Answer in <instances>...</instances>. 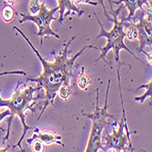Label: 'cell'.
Instances as JSON below:
<instances>
[{"mask_svg": "<svg viewBox=\"0 0 152 152\" xmlns=\"http://www.w3.org/2000/svg\"><path fill=\"white\" fill-rule=\"evenodd\" d=\"M14 29H16L25 38L26 42L28 43L29 47L37 55V57L38 58L43 66V71L38 77L26 78V80L28 81L37 83L38 84L37 86H39L41 88H44L45 90V102H44L43 108L41 109L40 115L37 118L38 120L45 112V110L48 107V105L54 106V99L56 98L60 88L63 86H70L69 79L71 77H73L74 63L78 58V57L88 48L99 49V48H96L94 44L85 46L77 52V54L74 55L72 58H68V47L71 45V43L76 38V37H73L66 44H64V48L60 50L58 54L56 55L55 53H52L55 57V61L48 62L41 56V54L38 52V50L30 42L29 38L23 33L21 29H19L17 26H14Z\"/></svg>", "mask_w": 152, "mask_h": 152, "instance_id": "1", "label": "cell"}, {"mask_svg": "<svg viewBox=\"0 0 152 152\" xmlns=\"http://www.w3.org/2000/svg\"><path fill=\"white\" fill-rule=\"evenodd\" d=\"M99 4L103 7V9H104V13H105V15L107 16V18H108V20H111L113 21L114 23V26L112 27V29L110 30V31H107L105 28H104V26L101 23V21L99 20L98 15H96V11L94 10V15L96 17V18L98 19V22L99 24V26H100V31H99V34L98 35V37H96V41L99 38L102 37H105L107 38V45L103 48H99L98 50H100L101 51V55L100 56L96 58V60H94V62H98L99 60H104L107 64L108 65H111L109 62L107 61V52L110 50V49H113L114 50V58H115V61L118 65V67H117V75H118V88H121V86H120V73H119V68H120V66L121 65H127L125 63H122L120 61V58H119V51L121 49H125L127 50L130 55H132V56L137 58L139 61H140L142 63V61L137 58L136 55L125 45V43H124V39H125L126 37V32L124 31V26H125V18H121V20L118 21V14L121 10V8L124 7V6H119L118 8L113 13V15L112 17L113 18H110L109 15L107 13L106 11V7H105V5H104V1H99Z\"/></svg>", "mask_w": 152, "mask_h": 152, "instance_id": "2", "label": "cell"}, {"mask_svg": "<svg viewBox=\"0 0 152 152\" xmlns=\"http://www.w3.org/2000/svg\"><path fill=\"white\" fill-rule=\"evenodd\" d=\"M18 85L19 83L17 85L16 88H15V93H14L13 96L9 99H3L1 95H0V107H7L9 108V111L11 112V115H18V118H20V121L22 123L23 126V133L22 136L19 139L18 142L13 146V148H16L17 147H19L21 152H25V150L23 149L21 143L24 140V137L26 134V131L28 129H35L36 127H29L26 125V114H25V110L26 109H29L33 113H35V110L30 107V103L31 101H33L34 99H37L38 98H35L34 96V93L39 89H41V88L39 86L37 87H31L28 86L27 88H26L24 90L20 91L18 89ZM0 94H1V88H0Z\"/></svg>", "mask_w": 152, "mask_h": 152, "instance_id": "3", "label": "cell"}, {"mask_svg": "<svg viewBox=\"0 0 152 152\" xmlns=\"http://www.w3.org/2000/svg\"><path fill=\"white\" fill-rule=\"evenodd\" d=\"M110 82L111 80H108L107 82V94H106V99H105V103L102 107H99V89H96V104H95V108L92 114H88L84 112V110H81V114L90 118L92 120V127H91V131L90 135L88 140V144L86 147L85 152H99V149L104 150V148L102 146V132L103 129L106 128L108 123L107 122V118H116L115 116L110 115L107 112V108L109 107L108 105V93H109V88H110Z\"/></svg>", "mask_w": 152, "mask_h": 152, "instance_id": "4", "label": "cell"}, {"mask_svg": "<svg viewBox=\"0 0 152 152\" xmlns=\"http://www.w3.org/2000/svg\"><path fill=\"white\" fill-rule=\"evenodd\" d=\"M57 11H58V7H55L52 9H48L46 7V4L43 2L40 4V9L39 12L35 16L31 15H26V14H20L22 19L19 21V24H23L26 21H32L34 24H36L38 27V31L36 33L38 37H41L40 45L42 47L43 45V39L46 36H54L58 39H59V36L54 32L51 28V21L57 20V18L54 17V14Z\"/></svg>", "mask_w": 152, "mask_h": 152, "instance_id": "5", "label": "cell"}, {"mask_svg": "<svg viewBox=\"0 0 152 152\" xmlns=\"http://www.w3.org/2000/svg\"><path fill=\"white\" fill-rule=\"evenodd\" d=\"M106 142H105V148L107 149H114L118 150L119 152L121 151H126L129 150V139L127 137V134L125 133V128H124V124L121 120V122L118 123V129L116 130L113 128V134L110 135L109 133L107 132L106 135Z\"/></svg>", "mask_w": 152, "mask_h": 152, "instance_id": "6", "label": "cell"}, {"mask_svg": "<svg viewBox=\"0 0 152 152\" xmlns=\"http://www.w3.org/2000/svg\"><path fill=\"white\" fill-rule=\"evenodd\" d=\"M137 18L140 20L137 24L131 23L132 26L136 28L137 32V38L140 40V48L139 52L144 53V48L146 46H149L151 48L152 45V39H151V30H152V25L151 22L148 21L146 18H142L140 17H137Z\"/></svg>", "mask_w": 152, "mask_h": 152, "instance_id": "7", "label": "cell"}, {"mask_svg": "<svg viewBox=\"0 0 152 152\" xmlns=\"http://www.w3.org/2000/svg\"><path fill=\"white\" fill-rule=\"evenodd\" d=\"M34 135L26 140V142L30 144L35 140H40L43 144L50 145V144H58L62 147H65V144L61 141L62 137L57 135L53 131H41L37 128H35Z\"/></svg>", "mask_w": 152, "mask_h": 152, "instance_id": "8", "label": "cell"}, {"mask_svg": "<svg viewBox=\"0 0 152 152\" xmlns=\"http://www.w3.org/2000/svg\"><path fill=\"white\" fill-rule=\"evenodd\" d=\"M58 11H59V19H58V23L60 25L63 24V21L64 19L67 17L69 16L71 13L75 12L77 13V17H81L83 14L85 12L80 10L79 8H77L75 4H74V1L73 0H58Z\"/></svg>", "mask_w": 152, "mask_h": 152, "instance_id": "9", "label": "cell"}, {"mask_svg": "<svg viewBox=\"0 0 152 152\" xmlns=\"http://www.w3.org/2000/svg\"><path fill=\"white\" fill-rule=\"evenodd\" d=\"M118 3H123L128 8V10L129 11V17L127 18H125V21H130L132 18H134V14L135 11L137 8H141L143 10V6H146L149 3V1H147V0H124V1H118Z\"/></svg>", "mask_w": 152, "mask_h": 152, "instance_id": "10", "label": "cell"}, {"mask_svg": "<svg viewBox=\"0 0 152 152\" xmlns=\"http://www.w3.org/2000/svg\"><path fill=\"white\" fill-rule=\"evenodd\" d=\"M146 88V92L142 96H136V98H135V101H139L141 104L144 103V101L146 100L147 98H151V96H152V79H150V81L148 83V84L141 85V86H140L137 88H136V91L140 90V88Z\"/></svg>", "mask_w": 152, "mask_h": 152, "instance_id": "11", "label": "cell"}, {"mask_svg": "<svg viewBox=\"0 0 152 152\" xmlns=\"http://www.w3.org/2000/svg\"><path fill=\"white\" fill-rule=\"evenodd\" d=\"M77 85L83 90H88V86L90 85V78L85 73V66H82L81 72L77 77Z\"/></svg>", "mask_w": 152, "mask_h": 152, "instance_id": "12", "label": "cell"}, {"mask_svg": "<svg viewBox=\"0 0 152 152\" xmlns=\"http://www.w3.org/2000/svg\"><path fill=\"white\" fill-rule=\"evenodd\" d=\"M2 18L7 23H9L10 21L13 20V18H14V9L11 6H7L3 8Z\"/></svg>", "mask_w": 152, "mask_h": 152, "instance_id": "13", "label": "cell"}, {"mask_svg": "<svg viewBox=\"0 0 152 152\" xmlns=\"http://www.w3.org/2000/svg\"><path fill=\"white\" fill-rule=\"evenodd\" d=\"M58 94L59 95V96L62 99H67L68 96L71 95V87L70 86H63L60 88V89L58 90Z\"/></svg>", "mask_w": 152, "mask_h": 152, "instance_id": "14", "label": "cell"}, {"mask_svg": "<svg viewBox=\"0 0 152 152\" xmlns=\"http://www.w3.org/2000/svg\"><path fill=\"white\" fill-rule=\"evenodd\" d=\"M40 9V3L37 0H31L29 1V11L31 13V16H35L39 12Z\"/></svg>", "mask_w": 152, "mask_h": 152, "instance_id": "15", "label": "cell"}, {"mask_svg": "<svg viewBox=\"0 0 152 152\" xmlns=\"http://www.w3.org/2000/svg\"><path fill=\"white\" fill-rule=\"evenodd\" d=\"M127 24H129V26H128V32L126 33V37H128V38L129 40L136 39L137 37V32L136 28L132 26L131 23L128 22Z\"/></svg>", "mask_w": 152, "mask_h": 152, "instance_id": "16", "label": "cell"}, {"mask_svg": "<svg viewBox=\"0 0 152 152\" xmlns=\"http://www.w3.org/2000/svg\"><path fill=\"white\" fill-rule=\"evenodd\" d=\"M32 151L33 152H44L45 151V145L40 140H35V141H33Z\"/></svg>", "mask_w": 152, "mask_h": 152, "instance_id": "17", "label": "cell"}, {"mask_svg": "<svg viewBox=\"0 0 152 152\" xmlns=\"http://www.w3.org/2000/svg\"><path fill=\"white\" fill-rule=\"evenodd\" d=\"M21 75V76H26V73L22 70H16V71H6L0 73V76H6V75Z\"/></svg>", "mask_w": 152, "mask_h": 152, "instance_id": "18", "label": "cell"}, {"mask_svg": "<svg viewBox=\"0 0 152 152\" xmlns=\"http://www.w3.org/2000/svg\"><path fill=\"white\" fill-rule=\"evenodd\" d=\"M7 116H12V115H11V112L9 111V110H7V111H4V112H2V113H0V122H1V121H2L6 117H7ZM0 130L5 131V129H2V128H0Z\"/></svg>", "mask_w": 152, "mask_h": 152, "instance_id": "19", "label": "cell"}, {"mask_svg": "<svg viewBox=\"0 0 152 152\" xmlns=\"http://www.w3.org/2000/svg\"><path fill=\"white\" fill-rule=\"evenodd\" d=\"M75 2H77V3H85V4H89V5H92V6H98L99 5V2H90V1H84V0H78V1H75Z\"/></svg>", "mask_w": 152, "mask_h": 152, "instance_id": "20", "label": "cell"}, {"mask_svg": "<svg viewBox=\"0 0 152 152\" xmlns=\"http://www.w3.org/2000/svg\"><path fill=\"white\" fill-rule=\"evenodd\" d=\"M129 148L130 152H134V148L132 147V143H131V140H129Z\"/></svg>", "mask_w": 152, "mask_h": 152, "instance_id": "21", "label": "cell"}, {"mask_svg": "<svg viewBox=\"0 0 152 152\" xmlns=\"http://www.w3.org/2000/svg\"><path fill=\"white\" fill-rule=\"evenodd\" d=\"M9 147H10V146L8 145V146H7L5 148H0V152H7V149L9 148Z\"/></svg>", "mask_w": 152, "mask_h": 152, "instance_id": "22", "label": "cell"}, {"mask_svg": "<svg viewBox=\"0 0 152 152\" xmlns=\"http://www.w3.org/2000/svg\"><path fill=\"white\" fill-rule=\"evenodd\" d=\"M108 152H117L116 150H114V149H109L108 150Z\"/></svg>", "mask_w": 152, "mask_h": 152, "instance_id": "23", "label": "cell"}]
</instances>
